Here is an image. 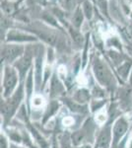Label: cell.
<instances>
[{"instance_id": "21", "label": "cell", "mask_w": 132, "mask_h": 148, "mask_svg": "<svg viewBox=\"0 0 132 148\" xmlns=\"http://www.w3.org/2000/svg\"><path fill=\"white\" fill-rule=\"evenodd\" d=\"M0 148H10V141L3 130H1L0 134Z\"/></svg>"}, {"instance_id": "19", "label": "cell", "mask_w": 132, "mask_h": 148, "mask_svg": "<svg viewBox=\"0 0 132 148\" xmlns=\"http://www.w3.org/2000/svg\"><path fill=\"white\" fill-rule=\"evenodd\" d=\"M85 19H86V17H85V15H84L82 7L77 6L75 8V10H74V12H73V15H72L70 24L73 26L74 28L77 29V30H80Z\"/></svg>"}, {"instance_id": "6", "label": "cell", "mask_w": 132, "mask_h": 148, "mask_svg": "<svg viewBox=\"0 0 132 148\" xmlns=\"http://www.w3.org/2000/svg\"><path fill=\"white\" fill-rule=\"evenodd\" d=\"M45 53H47V46L39 42L38 45L37 53L35 57L33 71L34 77H35V85H36V93H42V83H44V74L45 68Z\"/></svg>"}, {"instance_id": "16", "label": "cell", "mask_w": 132, "mask_h": 148, "mask_svg": "<svg viewBox=\"0 0 132 148\" xmlns=\"http://www.w3.org/2000/svg\"><path fill=\"white\" fill-rule=\"evenodd\" d=\"M110 99H101L96 100L92 99L89 104V109H90V113L92 116H96L101 112H104L105 108H107L109 104Z\"/></svg>"}, {"instance_id": "5", "label": "cell", "mask_w": 132, "mask_h": 148, "mask_svg": "<svg viewBox=\"0 0 132 148\" xmlns=\"http://www.w3.org/2000/svg\"><path fill=\"white\" fill-rule=\"evenodd\" d=\"M38 45H39V42H37V44L27 45V46H26V51H25V53L23 54V56L13 64V66L16 68V70L18 71L22 82L25 81L27 75L29 74V72L32 70V68L34 66L36 53H37V49H38Z\"/></svg>"}, {"instance_id": "24", "label": "cell", "mask_w": 132, "mask_h": 148, "mask_svg": "<svg viewBox=\"0 0 132 148\" xmlns=\"http://www.w3.org/2000/svg\"><path fill=\"white\" fill-rule=\"evenodd\" d=\"M10 148H29L27 146L23 144H18V143H13V142H10Z\"/></svg>"}, {"instance_id": "3", "label": "cell", "mask_w": 132, "mask_h": 148, "mask_svg": "<svg viewBox=\"0 0 132 148\" xmlns=\"http://www.w3.org/2000/svg\"><path fill=\"white\" fill-rule=\"evenodd\" d=\"M100 125L94 116H89L85 119L77 130L71 131V138L75 146L82 144H95Z\"/></svg>"}, {"instance_id": "26", "label": "cell", "mask_w": 132, "mask_h": 148, "mask_svg": "<svg viewBox=\"0 0 132 148\" xmlns=\"http://www.w3.org/2000/svg\"><path fill=\"white\" fill-rule=\"evenodd\" d=\"M127 84L132 88V72L130 74V76H129V79H128V81H127Z\"/></svg>"}, {"instance_id": "4", "label": "cell", "mask_w": 132, "mask_h": 148, "mask_svg": "<svg viewBox=\"0 0 132 148\" xmlns=\"http://www.w3.org/2000/svg\"><path fill=\"white\" fill-rule=\"evenodd\" d=\"M22 83L18 71L13 65H1V98H9Z\"/></svg>"}, {"instance_id": "8", "label": "cell", "mask_w": 132, "mask_h": 148, "mask_svg": "<svg viewBox=\"0 0 132 148\" xmlns=\"http://www.w3.org/2000/svg\"><path fill=\"white\" fill-rule=\"evenodd\" d=\"M2 39V42H12V44H20V45H30V44H37L40 42V40L36 35L32 33L25 31L20 28H11L6 32Z\"/></svg>"}, {"instance_id": "17", "label": "cell", "mask_w": 132, "mask_h": 148, "mask_svg": "<svg viewBox=\"0 0 132 148\" xmlns=\"http://www.w3.org/2000/svg\"><path fill=\"white\" fill-rule=\"evenodd\" d=\"M57 143L58 148H75L71 138L70 130H62L57 135Z\"/></svg>"}, {"instance_id": "10", "label": "cell", "mask_w": 132, "mask_h": 148, "mask_svg": "<svg viewBox=\"0 0 132 148\" xmlns=\"http://www.w3.org/2000/svg\"><path fill=\"white\" fill-rule=\"evenodd\" d=\"M111 99L116 102L119 111L122 114H126L132 112V88L127 83L118 86Z\"/></svg>"}, {"instance_id": "2", "label": "cell", "mask_w": 132, "mask_h": 148, "mask_svg": "<svg viewBox=\"0 0 132 148\" xmlns=\"http://www.w3.org/2000/svg\"><path fill=\"white\" fill-rule=\"evenodd\" d=\"M26 103V93L24 82L20 84L12 96L9 98H1L0 104V116H1V128H5L11 125L16 118L18 112Z\"/></svg>"}, {"instance_id": "27", "label": "cell", "mask_w": 132, "mask_h": 148, "mask_svg": "<svg viewBox=\"0 0 132 148\" xmlns=\"http://www.w3.org/2000/svg\"><path fill=\"white\" fill-rule=\"evenodd\" d=\"M131 137H132V130H131Z\"/></svg>"}, {"instance_id": "20", "label": "cell", "mask_w": 132, "mask_h": 148, "mask_svg": "<svg viewBox=\"0 0 132 148\" xmlns=\"http://www.w3.org/2000/svg\"><path fill=\"white\" fill-rule=\"evenodd\" d=\"M82 10L84 12V15L87 20L91 21L94 17V11H95V5L90 0H84L82 3Z\"/></svg>"}, {"instance_id": "25", "label": "cell", "mask_w": 132, "mask_h": 148, "mask_svg": "<svg viewBox=\"0 0 132 148\" xmlns=\"http://www.w3.org/2000/svg\"><path fill=\"white\" fill-rule=\"evenodd\" d=\"M75 148H95L93 144H82L79 146H75Z\"/></svg>"}, {"instance_id": "1", "label": "cell", "mask_w": 132, "mask_h": 148, "mask_svg": "<svg viewBox=\"0 0 132 148\" xmlns=\"http://www.w3.org/2000/svg\"><path fill=\"white\" fill-rule=\"evenodd\" d=\"M90 67L95 82L107 89L111 99L120 85L114 68L110 65L105 57L101 56L100 52L90 56Z\"/></svg>"}, {"instance_id": "28", "label": "cell", "mask_w": 132, "mask_h": 148, "mask_svg": "<svg viewBox=\"0 0 132 148\" xmlns=\"http://www.w3.org/2000/svg\"><path fill=\"white\" fill-rule=\"evenodd\" d=\"M118 1H119V2H120V0H118Z\"/></svg>"}, {"instance_id": "7", "label": "cell", "mask_w": 132, "mask_h": 148, "mask_svg": "<svg viewBox=\"0 0 132 148\" xmlns=\"http://www.w3.org/2000/svg\"><path fill=\"white\" fill-rule=\"evenodd\" d=\"M26 51V46L12 42H1V65H13L23 56Z\"/></svg>"}, {"instance_id": "9", "label": "cell", "mask_w": 132, "mask_h": 148, "mask_svg": "<svg viewBox=\"0 0 132 148\" xmlns=\"http://www.w3.org/2000/svg\"><path fill=\"white\" fill-rule=\"evenodd\" d=\"M131 130H132V123L130 119L124 114H120L114 121V125H112L111 146H116V145L119 144L127 136V134H129L131 132Z\"/></svg>"}, {"instance_id": "12", "label": "cell", "mask_w": 132, "mask_h": 148, "mask_svg": "<svg viewBox=\"0 0 132 148\" xmlns=\"http://www.w3.org/2000/svg\"><path fill=\"white\" fill-rule=\"evenodd\" d=\"M63 105V107L67 111L72 114L75 116H91L89 105H82L79 104L76 101H74L69 95H65L59 99Z\"/></svg>"}, {"instance_id": "18", "label": "cell", "mask_w": 132, "mask_h": 148, "mask_svg": "<svg viewBox=\"0 0 132 148\" xmlns=\"http://www.w3.org/2000/svg\"><path fill=\"white\" fill-rule=\"evenodd\" d=\"M90 90H91V95H92V99H96V100L110 99V94L109 93V91L98 84L97 82H95L91 86Z\"/></svg>"}, {"instance_id": "22", "label": "cell", "mask_w": 132, "mask_h": 148, "mask_svg": "<svg viewBox=\"0 0 132 148\" xmlns=\"http://www.w3.org/2000/svg\"><path fill=\"white\" fill-rule=\"evenodd\" d=\"M130 134L131 132L129 133V134H127V136L124 138L122 141L119 143V144L116 145V146H111L110 148H127V145H128V141H129V138H130Z\"/></svg>"}, {"instance_id": "13", "label": "cell", "mask_w": 132, "mask_h": 148, "mask_svg": "<svg viewBox=\"0 0 132 148\" xmlns=\"http://www.w3.org/2000/svg\"><path fill=\"white\" fill-rule=\"evenodd\" d=\"M62 108H63V105L59 99H49L40 120L42 126H47L53 119L56 118Z\"/></svg>"}, {"instance_id": "23", "label": "cell", "mask_w": 132, "mask_h": 148, "mask_svg": "<svg viewBox=\"0 0 132 148\" xmlns=\"http://www.w3.org/2000/svg\"><path fill=\"white\" fill-rule=\"evenodd\" d=\"M63 1V6L66 10L70 11L73 9V5H74V0H62Z\"/></svg>"}, {"instance_id": "14", "label": "cell", "mask_w": 132, "mask_h": 148, "mask_svg": "<svg viewBox=\"0 0 132 148\" xmlns=\"http://www.w3.org/2000/svg\"><path fill=\"white\" fill-rule=\"evenodd\" d=\"M117 76V79L119 81V84H125L129 79V76L132 72V57H128L124 62H122L120 65L117 66L114 69Z\"/></svg>"}, {"instance_id": "11", "label": "cell", "mask_w": 132, "mask_h": 148, "mask_svg": "<svg viewBox=\"0 0 132 148\" xmlns=\"http://www.w3.org/2000/svg\"><path fill=\"white\" fill-rule=\"evenodd\" d=\"M47 87V93H49L47 94L49 95V99H60V98L67 95L66 86L60 78V76L58 75L55 68Z\"/></svg>"}, {"instance_id": "15", "label": "cell", "mask_w": 132, "mask_h": 148, "mask_svg": "<svg viewBox=\"0 0 132 148\" xmlns=\"http://www.w3.org/2000/svg\"><path fill=\"white\" fill-rule=\"evenodd\" d=\"M74 101H76L79 104L89 105L92 100L91 90L89 87H78L73 90V93L69 95Z\"/></svg>"}]
</instances>
